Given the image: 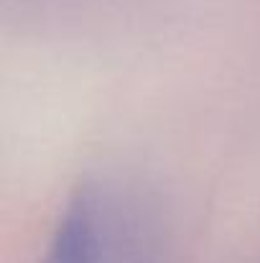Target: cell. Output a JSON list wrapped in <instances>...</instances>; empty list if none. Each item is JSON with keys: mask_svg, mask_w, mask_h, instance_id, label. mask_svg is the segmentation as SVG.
Here are the masks:
<instances>
[{"mask_svg": "<svg viewBox=\"0 0 260 263\" xmlns=\"http://www.w3.org/2000/svg\"><path fill=\"white\" fill-rule=\"evenodd\" d=\"M102 222L92 192H79L64 207L44 263H99Z\"/></svg>", "mask_w": 260, "mask_h": 263, "instance_id": "6da1fadb", "label": "cell"}]
</instances>
